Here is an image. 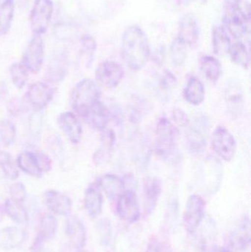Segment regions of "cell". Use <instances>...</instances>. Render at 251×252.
<instances>
[{
    "label": "cell",
    "mask_w": 251,
    "mask_h": 252,
    "mask_svg": "<svg viewBox=\"0 0 251 252\" xmlns=\"http://www.w3.org/2000/svg\"><path fill=\"white\" fill-rule=\"evenodd\" d=\"M0 169L10 180H16L19 178L17 164H16L12 156L7 151H0Z\"/></svg>",
    "instance_id": "obj_32"
},
{
    "label": "cell",
    "mask_w": 251,
    "mask_h": 252,
    "mask_svg": "<svg viewBox=\"0 0 251 252\" xmlns=\"http://www.w3.org/2000/svg\"><path fill=\"white\" fill-rule=\"evenodd\" d=\"M212 146L214 151L224 161H231L235 156L237 142L231 132L219 126L212 134Z\"/></svg>",
    "instance_id": "obj_6"
},
{
    "label": "cell",
    "mask_w": 251,
    "mask_h": 252,
    "mask_svg": "<svg viewBox=\"0 0 251 252\" xmlns=\"http://www.w3.org/2000/svg\"><path fill=\"white\" fill-rule=\"evenodd\" d=\"M53 9L52 0H35L30 13L31 29L34 35H41L47 32Z\"/></svg>",
    "instance_id": "obj_5"
},
{
    "label": "cell",
    "mask_w": 251,
    "mask_h": 252,
    "mask_svg": "<svg viewBox=\"0 0 251 252\" xmlns=\"http://www.w3.org/2000/svg\"><path fill=\"white\" fill-rule=\"evenodd\" d=\"M44 59V44L41 35H34L23 56L22 64L32 73L40 72Z\"/></svg>",
    "instance_id": "obj_9"
},
{
    "label": "cell",
    "mask_w": 251,
    "mask_h": 252,
    "mask_svg": "<svg viewBox=\"0 0 251 252\" xmlns=\"http://www.w3.org/2000/svg\"><path fill=\"white\" fill-rule=\"evenodd\" d=\"M212 252H232L230 250H226V249H217V250H214Z\"/></svg>",
    "instance_id": "obj_43"
},
{
    "label": "cell",
    "mask_w": 251,
    "mask_h": 252,
    "mask_svg": "<svg viewBox=\"0 0 251 252\" xmlns=\"http://www.w3.org/2000/svg\"><path fill=\"white\" fill-rule=\"evenodd\" d=\"M67 74L66 60L63 55H57L53 57L47 68V76L49 81L58 83L63 81Z\"/></svg>",
    "instance_id": "obj_26"
},
{
    "label": "cell",
    "mask_w": 251,
    "mask_h": 252,
    "mask_svg": "<svg viewBox=\"0 0 251 252\" xmlns=\"http://www.w3.org/2000/svg\"><path fill=\"white\" fill-rule=\"evenodd\" d=\"M125 71L119 63L115 62H103L97 66L95 78L97 83L106 88L117 87L123 79Z\"/></svg>",
    "instance_id": "obj_8"
},
{
    "label": "cell",
    "mask_w": 251,
    "mask_h": 252,
    "mask_svg": "<svg viewBox=\"0 0 251 252\" xmlns=\"http://www.w3.org/2000/svg\"><path fill=\"white\" fill-rule=\"evenodd\" d=\"M27 99L31 107L35 111H41L47 107L53 97V90L45 83L38 81L28 87Z\"/></svg>",
    "instance_id": "obj_11"
},
{
    "label": "cell",
    "mask_w": 251,
    "mask_h": 252,
    "mask_svg": "<svg viewBox=\"0 0 251 252\" xmlns=\"http://www.w3.org/2000/svg\"><path fill=\"white\" fill-rule=\"evenodd\" d=\"M231 38L224 27L216 26L212 31L214 53L218 56L228 54L231 46Z\"/></svg>",
    "instance_id": "obj_24"
},
{
    "label": "cell",
    "mask_w": 251,
    "mask_h": 252,
    "mask_svg": "<svg viewBox=\"0 0 251 252\" xmlns=\"http://www.w3.org/2000/svg\"><path fill=\"white\" fill-rule=\"evenodd\" d=\"M66 233L71 245L75 249L85 246L86 234L84 223L78 218L70 216L66 221Z\"/></svg>",
    "instance_id": "obj_18"
},
{
    "label": "cell",
    "mask_w": 251,
    "mask_h": 252,
    "mask_svg": "<svg viewBox=\"0 0 251 252\" xmlns=\"http://www.w3.org/2000/svg\"><path fill=\"white\" fill-rule=\"evenodd\" d=\"M162 190V182L157 177L146 178L143 182V196L144 207L147 213H150L157 205Z\"/></svg>",
    "instance_id": "obj_16"
},
{
    "label": "cell",
    "mask_w": 251,
    "mask_h": 252,
    "mask_svg": "<svg viewBox=\"0 0 251 252\" xmlns=\"http://www.w3.org/2000/svg\"><path fill=\"white\" fill-rule=\"evenodd\" d=\"M228 54L236 64L244 69H249L250 66V51L244 43L237 42L231 44Z\"/></svg>",
    "instance_id": "obj_31"
},
{
    "label": "cell",
    "mask_w": 251,
    "mask_h": 252,
    "mask_svg": "<svg viewBox=\"0 0 251 252\" xmlns=\"http://www.w3.org/2000/svg\"><path fill=\"white\" fill-rule=\"evenodd\" d=\"M145 252H163L162 247L159 243L156 241H152L150 243Z\"/></svg>",
    "instance_id": "obj_42"
},
{
    "label": "cell",
    "mask_w": 251,
    "mask_h": 252,
    "mask_svg": "<svg viewBox=\"0 0 251 252\" xmlns=\"http://www.w3.org/2000/svg\"><path fill=\"white\" fill-rule=\"evenodd\" d=\"M34 154H35V158H36L37 164L43 174L50 171L53 167V162H52L50 157L41 151H36V152H34Z\"/></svg>",
    "instance_id": "obj_38"
},
{
    "label": "cell",
    "mask_w": 251,
    "mask_h": 252,
    "mask_svg": "<svg viewBox=\"0 0 251 252\" xmlns=\"http://www.w3.org/2000/svg\"><path fill=\"white\" fill-rule=\"evenodd\" d=\"M28 70L22 63H15L10 66V79L13 85L18 89H22L28 80Z\"/></svg>",
    "instance_id": "obj_35"
},
{
    "label": "cell",
    "mask_w": 251,
    "mask_h": 252,
    "mask_svg": "<svg viewBox=\"0 0 251 252\" xmlns=\"http://www.w3.org/2000/svg\"><path fill=\"white\" fill-rule=\"evenodd\" d=\"M101 145L93 156V161L96 164H101L110 159L116 142V135L111 129L101 130Z\"/></svg>",
    "instance_id": "obj_19"
},
{
    "label": "cell",
    "mask_w": 251,
    "mask_h": 252,
    "mask_svg": "<svg viewBox=\"0 0 251 252\" xmlns=\"http://www.w3.org/2000/svg\"><path fill=\"white\" fill-rule=\"evenodd\" d=\"M57 220L54 216L47 215L41 219L36 238L32 244V250L38 252L46 241L53 239L57 230Z\"/></svg>",
    "instance_id": "obj_17"
},
{
    "label": "cell",
    "mask_w": 251,
    "mask_h": 252,
    "mask_svg": "<svg viewBox=\"0 0 251 252\" xmlns=\"http://www.w3.org/2000/svg\"><path fill=\"white\" fill-rule=\"evenodd\" d=\"M170 54L173 64L177 66H182L187 59V45L177 38L171 45Z\"/></svg>",
    "instance_id": "obj_37"
},
{
    "label": "cell",
    "mask_w": 251,
    "mask_h": 252,
    "mask_svg": "<svg viewBox=\"0 0 251 252\" xmlns=\"http://www.w3.org/2000/svg\"><path fill=\"white\" fill-rule=\"evenodd\" d=\"M25 239V232L16 226H8L0 231V246L3 248H16Z\"/></svg>",
    "instance_id": "obj_25"
},
{
    "label": "cell",
    "mask_w": 251,
    "mask_h": 252,
    "mask_svg": "<svg viewBox=\"0 0 251 252\" xmlns=\"http://www.w3.org/2000/svg\"><path fill=\"white\" fill-rule=\"evenodd\" d=\"M172 118L177 125L181 126V127H186L190 124V119H189L188 116L181 109L175 108L172 110Z\"/></svg>",
    "instance_id": "obj_41"
},
{
    "label": "cell",
    "mask_w": 251,
    "mask_h": 252,
    "mask_svg": "<svg viewBox=\"0 0 251 252\" xmlns=\"http://www.w3.org/2000/svg\"><path fill=\"white\" fill-rule=\"evenodd\" d=\"M81 117L88 126L100 131L106 129L109 124V110L100 101L87 109Z\"/></svg>",
    "instance_id": "obj_15"
},
{
    "label": "cell",
    "mask_w": 251,
    "mask_h": 252,
    "mask_svg": "<svg viewBox=\"0 0 251 252\" xmlns=\"http://www.w3.org/2000/svg\"><path fill=\"white\" fill-rule=\"evenodd\" d=\"M116 210L119 217L125 221L135 223L139 219V204L134 191H125L117 198Z\"/></svg>",
    "instance_id": "obj_10"
},
{
    "label": "cell",
    "mask_w": 251,
    "mask_h": 252,
    "mask_svg": "<svg viewBox=\"0 0 251 252\" xmlns=\"http://www.w3.org/2000/svg\"><path fill=\"white\" fill-rule=\"evenodd\" d=\"M200 67L203 75L212 82H216L222 73L221 63L213 56H203L200 61Z\"/></svg>",
    "instance_id": "obj_28"
},
{
    "label": "cell",
    "mask_w": 251,
    "mask_h": 252,
    "mask_svg": "<svg viewBox=\"0 0 251 252\" xmlns=\"http://www.w3.org/2000/svg\"><path fill=\"white\" fill-rule=\"evenodd\" d=\"M44 204L50 211L60 216H67L72 210V202L67 195L58 191H46L43 195Z\"/></svg>",
    "instance_id": "obj_13"
},
{
    "label": "cell",
    "mask_w": 251,
    "mask_h": 252,
    "mask_svg": "<svg viewBox=\"0 0 251 252\" xmlns=\"http://www.w3.org/2000/svg\"><path fill=\"white\" fill-rule=\"evenodd\" d=\"M14 0H4L0 4V35L10 31L14 16Z\"/></svg>",
    "instance_id": "obj_29"
},
{
    "label": "cell",
    "mask_w": 251,
    "mask_h": 252,
    "mask_svg": "<svg viewBox=\"0 0 251 252\" xmlns=\"http://www.w3.org/2000/svg\"><path fill=\"white\" fill-rule=\"evenodd\" d=\"M4 210L9 217L18 224L26 225L28 223V213L20 201L12 198H8L4 204Z\"/></svg>",
    "instance_id": "obj_30"
},
{
    "label": "cell",
    "mask_w": 251,
    "mask_h": 252,
    "mask_svg": "<svg viewBox=\"0 0 251 252\" xmlns=\"http://www.w3.org/2000/svg\"><path fill=\"white\" fill-rule=\"evenodd\" d=\"M99 187L110 199L118 198L125 191V182L119 176L106 174L99 180Z\"/></svg>",
    "instance_id": "obj_22"
},
{
    "label": "cell",
    "mask_w": 251,
    "mask_h": 252,
    "mask_svg": "<svg viewBox=\"0 0 251 252\" xmlns=\"http://www.w3.org/2000/svg\"><path fill=\"white\" fill-rule=\"evenodd\" d=\"M84 207L90 217L94 219L100 216L103 207V197L99 185H89L84 196Z\"/></svg>",
    "instance_id": "obj_20"
},
{
    "label": "cell",
    "mask_w": 251,
    "mask_h": 252,
    "mask_svg": "<svg viewBox=\"0 0 251 252\" xmlns=\"http://www.w3.org/2000/svg\"><path fill=\"white\" fill-rule=\"evenodd\" d=\"M97 231H98L99 236H100L101 242L104 244H108L110 240L111 232H112L111 223L109 220H108L107 219L100 220L97 225Z\"/></svg>",
    "instance_id": "obj_39"
},
{
    "label": "cell",
    "mask_w": 251,
    "mask_h": 252,
    "mask_svg": "<svg viewBox=\"0 0 251 252\" xmlns=\"http://www.w3.org/2000/svg\"><path fill=\"white\" fill-rule=\"evenodd\" d=\"M224 28L236 38H246L251 32V8L247 0H228L223 10Z\"/></svg>",
    "instance_id": "obj_2"
},
{
    "label": "cell",
    "mask_w": 251,
    "mask_h": 252,
    "mask_svg": "<svg viewBox=\"0 0 251 252\" xmlns=\"http://www.w3.org/2000/svg\"></svg>",
    "instance_id": "obj_44"
},
{
    "label": "cell",
    "mask_w": 251,
    "mask_h": 252,
    "mask_svg": "<svg viewBox=\"0 0 251 252\" xmlns=\"http://www.w3.org/2000/svg\"><path fill=\"white\" fill-rule=\"evenodd\" d=\"M122 54L125 63L132 70L145 66L150 56V44L143 30L137 25L127 28L122 35Z\"/></svg>",
    "instance_id": "obj_1"
},
{
    "label": "cell",
    "mask_w": 251,
    "mask_h": 252,
    "mask_svg": "<svg viewBox=\"0 0 251 252\" xmlns=\"http://www.w3.org/2000/svg\"><path fill=\"white\" fill-rule=\"evenodd\" d=\"M10 193L12 198L20 202H22L27 196L26 189L22 182H16L12 185L10 188Z\"/></svg>",
    "instance_id": "obj_40"
},
{
    "label": "cell",
    "mask_w": 251,
    "mask_h": 252,
    "mask_svg": "<svg viewBox=\"0 0 251 252\" xmlns=\"http://www.w3.org/2000/svg\"><path fill=\"white\" fill-rule=\"evenodd\" d=\"M189 151L192 154H202L206 149V139L203 132L198 128H193L187 138Z\"/></svg>",
    "instance_id": "obj_33"
},
{
    "label": "cell",
    "mask_w": 251,
    "mask_h": 252,
    "mask_svg": "<svg viewBox=\"0 0 251 252\" xmlns=\"http://www.w3.org/2000/svg\"><path fill=\"white\" fill-rule=\"evenodd\" d=\"M100 91L91 79H84L76 84L70 97L71 106L81 116L84 112L100 101Z\"/></svg>",
    "instance_id": "obj_4"
},
{
    "label": "cell",
    "mask_w": 251,
    "mask_h": 252,
    "mask_svg": "<svg viewBox=\"0 0 251 252\" xmlns=\"http://www.w3.org/2000/svg\"><path fill=\"white\" fill-rule=\"evenodd\" d=\"M81 54L86 62V66H91L94 59V53L97 50V42L94 37L85 34L81 39Z\"/></svg>",
    "instance_id": "obj_36"
},
{
    "label": "cell",
    "mask_w": 251,
    "mask_h": 252,
    "mask_svg": "<svg viewBox=\"0 0 251 252\" xmlns=\"http://www.w3.org/2000/svg\"><path fill=\"white\" fill-rule=\"evenodd\" d=\"M251 241V227L249 219L246 218L240 226L230 235L228 244L236 251H244Z\"/></svg>",
    "instance_id": "obj_21"
},
{
    "label": "cell",
    "mask_w": 251,
    "mask_h": 252,
    "mask_svg": "<svg viewBox=\"0 0 251 252\" xmlns=\"http://www.w3.org/2000/svg\"><path fill=\"white\" fill-rule=\"evenodd\" d=\"M184 97L190 104L194 106L201 104L205 98V87L203 82L196 77L190 78L184 89Z\"/></svg>",
    "instance_id": "obj_23"
},
{
    "label": "cell",
    "mask_w": 251,
    "mask_h": 252,
    "mask_svg": "<svg viewBox=\"0 0 251 252\" xmlns=\"http://www.w3.org/2000/svg\"><path fill=\"white\" fill-rule=\"evenodd\" d=\"M206 202L198 195H190L184 213V227L187 232L193 233L200 226L205 214Z\"/></svg>",
    "instance_id": "obj_7"
},
{
    "label": "cell",
    "mask_w": 251,
    "mask_h": 252,
    "mask_svg": "<svg viewBox=\"0 0 251 252\" xmlns=\"http://www.w3.org/2000/svg\"><path fill=\"white\" fill-rule=\"evenodd\" d=\"M16 164L18 167H19L26 174L35 178L42 177L43 173L37 164L34 152L25 151L21 153L18 156Z\"/></svg>",
    "instance_id": "obj_27"
},
{
    "label": "cell",
    "mask_w": 251,
    "mask_h": 252,
    "mask_svg": "<svg viewBox=\"0 0 251 252\" xmlns=\"http://www.w3.org/2000/svg\"><path fill=\"white\" fill-rule=\"evenodd\" d=\"M16 128L14 124L9 121L4 120L0 122V143L5 147L13 145L16 140Z\"/></svg>",
    "instance_id": "obj_34"
},
{
    "label": "cell",
    "mask_w": 251,
    "mask_h": 252,
    "mask_svg": "<svg viewBox=\"0 0 251 252\" xmlns=\"http://www.w3.org/2000/svg\"><path fill=\"white\" fill-rule=\"evenodd\" d=\"M178 130L170 121L162 118L156 127L155 151L162 159H169L175 154Z\"/></svg>",
    "instance_id": "obj_3"
},
{
    "label": "cell",
    "mask_w": 251,
    "mask_h": 252,
    "mask_svg": "<svg viewBox=\"0 0 251 252\" xmlns=\"http://www.w3.org/2000/svg\"><path fill=\"white\" fill-rule=\"evenodd\" d=\"M57 124L71 142L79 143L83 136V127L76 115L71 112H63L57 118Z\"/></svg>",
    "instance_id": "obj_14"
},
{
    "label": "cell",
    "mask_w": 251,
    "mask_h": 252,
    "mask_svg": "<svg viewBox=\"0 0 251 252\" xmlns=\"http://www.w3.org/2000/svg\"><path fill=\"white\" fill-rule=\"evenodd\" d=\"M199 35L198 24L194 15L187 13L182 16L178 24V39L192 47L197 44Z\"/></svg>",
    "instance_id": "obj_12"
}]
</instances>
